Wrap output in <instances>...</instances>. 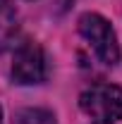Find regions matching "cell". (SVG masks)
Segmentation results:
<instances>
[{"instance_id": "7a4b0ae2", "label": "cell", "mask_w": 122, "mask_h": 124, "mask_svg": "<svg viewBox=\"0 0 122 124\" xmlns=\"http://www.w3.org/2000/svg\"><path fill=\"white\" fill-rule=\"evenodd\" d=\"M79 33L86 38V43L93 48L96 57L103 64H117L120 62V46H117V36L110 26L105 17L86 12L79 17Z\"/></svg>"}, {"instance_id": "277c9868", "label": "cell", "mask_w": 122, "mask_h": 124, "mask_svg": "<svg viewBox=\"0 0 122 124\" xmlns=\"http://www.w3.org/2000/svg\"><path fill=\"white\" fill-rule=\"evenodd\" d=\"M17 36V10L12 0H0V53L12 46Z\"/></svg>"}, {"instance_id": "3957f363", "label": "cell", "mask_w": 122, "mask_h": 124, "mask_svg": "<svg viewBox=\"0 0 122 124\" xmlns=\"http://www.w3.org/2000/svg\"><path fill=\"white\" fill-rule=\"evenodd\" d=\"M12 79L22 86L31 84H41L46 79V55L38 43L24 41L15 50V60H12Z\"/></svg>"}, {"instance_id": "5b68a950", "label": "cell", "mask_w": 122, "mask_h": 124, "mask_svg": "<svg viewBox=\"0 0 122 124\" xmlns=\"http://www.w3.org/2000/svg\"><path fill=\"white\" fill-rule=\"evenodd\" d=\"M15 124H55V117L48 110H22L17 112Z\"/></svg>"}, {"instance_id": "8992f818", "label": "cell", "mask_w": 122, "mask_h": 124, "mask_svg": "<svg viewBox=\"0 0 122 124\" xmlns=\"http://www.w3.org/2000/svg\"><path fill=\"white\" fill-rule=\"evenodd\" d=\"M0 124H2V110H0Z\"/></svg>"}, {"instance_id": "6da1fadb", "label": "cell", "mask_w": 122, "mask_h": 124, "mask_svg": "<svg viewBox=\"0 0 122 124\" xmlns=\"http://www.w3.org/2000/svg\"><path fill=\"white\" fill-rule=\"evenodd\" d=\"M79 108L93 122L113 124L122 119V88L113 84H93L79 95Z\"/></svg>"}]
</instances>
